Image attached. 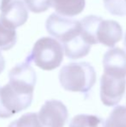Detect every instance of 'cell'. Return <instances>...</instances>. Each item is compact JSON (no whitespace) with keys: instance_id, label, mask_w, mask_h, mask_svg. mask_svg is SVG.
Segmentation results:
<instances>
[{"instance_id":"6da1fadb","label":"cell","mask_w":126,"mask_h":127,"mask_svg":"<svg viewBox=\"0 0 126 127\" xmlns=\"http://www.w3.org/2000/svg\"><path fill=\"white\" fill-rule=\"evenodd\" d=\"M96 71L89 62H70L61 67L59 80L69 92L87 94L96 83Z\"/></svg>"},{"instance_id":"7a4b0ae2","label":"cell","mask_w":126,"mask_h":127,"mask_svg":"<svg viewBox=\"0 0 126 127\" xmlns=\"http://www.w3.org/2000/svg\"><path fill=\"white\" fill-rule=\"evenodd\" d=\"M63 48L57 40L42 37L35 42L26 62H34L42 70L51 71L60 67L63 61Z\"/></svg>"},{"instance_id":"3957f363","label":"cell","mask_w":126,"mask_h":127,"mask_svg":"<svg viewBox=\"0 0 126 127\" xmlns=\"http://www.w3.org/2000/svg\"><path fill=\"white\" fill-rule=\"evenodd\" d=\"M33 92L16 84H6L0 87V118L7 119L30 106Z\"/></svg>"},{"instance_id":"277c9868","label":"cell","mask_w":126,"mask_h":127,"mask_svg":"<svg viewBox=\"0 0 126 127\" xmlns=\"http://www.w3.org/2000/svg\"><path fill=\"white\" fill-rule=\"evenodd\" d=\"M42 127H64L68 119V111L60 100H47L37 113Z\"/></svg>"},{"instance_id":"5b68a950","label":"cell","mask_w":126,"mask_h":127,"mask_svg":"<svg viewBox=\"0 0 126 127\" xmlns=\"http://www.w3.org/2000/svg\"><path fill=\"white\" fill-rule=\"evenodd\" d=\"M126 90V77L111 76L104 74L100 80V99L106 106H114L124 97Z\"/></svg>"},{"instance_id":"8992f818","label":"cell","mask_w":126,"mask_h":127,"mask_svg":"<svg viewBox=\"0 0 126 127\" xmlns=\"http://www.w3.org/2000/svg\"><path fill=\"white\" fill-rule=\"evenodd\" d=\"M61 42L63 44L62 48L66 56L72 60H77L86 56L92 47L83 35L81 24L66 35Z\"/></svg>"},{"instance_id":"52a82bcc","label":"cell","mask_w":126,"mask_h":127,"mask_svg":"<svg viewBox=\"0 0 126 127\" xmlns=\"http://www.w3.org/2000/svg\"><path fill=\"white\" fill-rule=\"evenodd\" d=\"M29 12L22 0H11L0 13V21L5 25L17 29L28 20Z\"/></svg>"},{"instance_id":"ba28073f","label":"cell","mask_w":126,"mask_h":127,"mask_svg":"<svg viewBox=\"0 0 126 127\" xmlns=\"http://www.w3.org/2000/svg\"><path fill=\"white\" fill-rule=\"evenodd\" d=\"M95 36L97 43L112 48L121 41L123 37V30L116 21L104 20L102 18L96 29Z\"/></svg>"},{"instance_id":"9c48e42d","label":"cell","mask_w":126,"mask_h":127,"mask_svg":"<svg viewBox=\"0 0 126 127\" xmlns=\"http://www.w3.org/2000/svg\"><path fill=\"white\" fill-rule=\"evenodd\" d=\"M104 74L111 76L126 77V52L120 48L109 49L103 58Z\"/></svg>"},{"instance_id":"30bf717a","label":"cell","mask_w":126,"mask_h":127,"mask_svg":"<svg viewBox=\"0 0 126 127\" xmlns=\"http://www.w3.org/2000/svg\"><path fill=\"white\" fill-rule=\"evenodd\" d=\"M80 24V22L65 17L58 13H52L46 21V30L48 33L61 42L71 31Z\"/></svg>"},{"instance_id":"8fae6325","label":"cell","mask_w":126,"mask_h":127,"mask_svg":"<svg viewBox=\"0 0 126 127\" xmlns=\"http://www.w3.org/2000/svg\"><path fill=\"white\" fill-rule=\"evenodd\" d=\"M10 81H14L22 85L35 88L36 83V74L30 63L24 62L16 65L9 73Z\"/></svg>"},{"instance_id":"7c38bea8","label":"cell","mask_w":126,"mask_h":127,"mask_svg":"<svg viewBox=\"0 0 126 127\" xmlns=\"http://www.w3.org/2000/svg\"><path fill=\"white\" fill-rule=\"evenodd\" d=\"M50 6L64 17H74L84 10L86 0H50Z\"/></svg>"},{"instance_id":"4fadbf2b","label":"cell","mask_w":126,"mask_h":127,"mask_svg":"<svg viewBox=\"0 0 126 127\" xmlns=\"http://www.w3.org/2000/svg\"><path fill=\"white\" fill-rule=\"evenodd\" d=\"M69 127H106V125L102 118L96 115L79 114L71 119Z\"/></svg>"},{"instance_id":"5bb4252c","label":"cell","mask_w":126,"mask_h":127,"mask_svg":"<svg viewBox=\"0 0 126 127\" xmlns=\"http://www.w3.org/2000/svg\"><path fill=\"white\" fill-rule=\"evenodd\" d=\"M17 42L16 29L9 27L0 21V49L9 50L15 46Z\"/></svg>"},{"instance_id":"9a60e30c","label":"cell","mask_w":126,"mask_h":127,"mask_svg":"<svg viewBox=\"0 0 126 127\" xmlns=\"http://www.w3.org/2000/svg\"><path fill=\"white\" fill-rule=\"evenodd\" d=\"M105 125L106 127H126V106L115 107L106 119Z\"/></svg>"},{"instance_id":"2e32d148","label":"cell","mask_w":126,"mask_h":127,"mask_svg":"<svg viewBox=\"0 0 126 127\" xmlns=\"http://www.w3.org/2000/svg\"><path fill=\"white\" fill-rule=\"evenodd\" d=\"M8 127H42V126L38 120L37 113L28 112L11 122Z\"/></svg>"},{"instance_id":"e0dca14e","label":"cell","mask_w":126,"mask_h":127,"mask_svg":"<svg viewBox=\"0 0 126 127\" xmlns=\"http://www.w3.org/2000/svg\"><path fill=\"white\" fill-rule=\"evenodd\" d=\"M104 5L111 15L126 16V0H104Z\"/></svg>"},{"instance_id":"ac0fdd59","label":"cell","mask_w":126,"mask_h":127,"mask_svg":"<svg viewBox=\"0 0 126 127\" xmlns=\"http://www.w3.org/2000/svg\"><path fill=\"white\" fill-rule=\"evenodd\" d=\"M26 7L34 13H42L50 7V0H24Z\"/></svg>"},{"instance_id":"d6986e66","label":"cell","mask_w":126,"mask_h":127,"mask_svg":"<svg viewBox=\"0 0 126 127\" xmlns=\"http://www.w3.org/2000/svg\"><path fill=\"white\" fill-rule=\"evenodd\" d=\"M4 67H5V61H4V58H3V55H2L1 52H0V74L4 70Z\"/></svg>"},{"instance_id":"ffe728a7","label":"cell","mask_w":126,"mask_h":127,"mask_svg":"<svg viewBox=\"0 0 126 127\" xmlns=\"http://www.w3.org/2000/svg\"><path fill=\"white\" fill-rule=\"evenodd\" d=\"M11 0H0V10H3Z\"/></svg>"},{"instance_id":"44dd1931","label":"cell","mask_w":126,"mask_h":127,"mask_svg":"<svg viewBox=\"0 0 126 127\" xmlns=\"http://www.w3.org/2000/svg\"><path fill=\"white\" fill-rule=\"evenodd\" d=\"M124 45H125V48L126 49V35H125V42H124Z\"/></svg>"}]
</instances>
